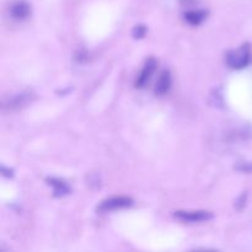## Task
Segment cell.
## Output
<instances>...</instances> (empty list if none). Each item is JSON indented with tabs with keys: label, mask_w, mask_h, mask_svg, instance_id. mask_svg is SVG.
Instances as JSON below:
<instances>
[{
	"label": "cell",
	"mask_w": 252,
	"mask_h": 252,
	"mask_svg": "<svg viewBox=\"0 0 252 252\" xmlns=\"http://www.w3.org/2000/svg\"><path fill=\"white\" fill-rule=\"evenodd\" d=\"M251 52L250 46L248 43L243 44L239 49H233L226 53L225 61L230 68L233 69H243L250 63Z\"/></svg>",
	"instance_id": "1"
},
{
	"label": "cell",
	"mask_w": 252,
	"mask_h": 252,
	"mask_svg": "<svg viewBox=\"0 0 252 252\" xmlns=\"http://www.w3.org/2000/svg\"><path fill=\"white\" fill-rule=\"evenodd\" d=\"M175 218L185 223H201V221H208L213 218V213L207 211H177L175 212Z\"/></svg>",
	"instance_id": "2"
},
{
	"label": "cell",
	"mask_w": 252,
	"mask_h": 252,
	"mask_svg": "<svg viewBox=\"0 0 252 252\" xmlns=\"http://www.w3.org/2000/svg\"><path fill=\"white\" fill-rule=\"evenodd\" d=\"M132 204H133V199L130 198V197L116 196L101 202V204L98 206V211L101 212L117 211V209H123V208H127V207H130Z\"/></svg>",
	"instance_id": "3"
},
{
	"label": "cell",
	"mask_w": 252,
	"mask_h": 252,
	"mask_svg": "<svg viewBox=\"0 0 252 252\" xmlns=\"http://www.w3.org/2000/svg\"><path fill=\"white\" fill-rule=\"evenodd\" d=\"M158 65V62L155 58H149L147 62H145L144 66H143L142 71L138 75L137 80H135V88L142 89L147 85V83L149 81V79L152 78L153 73L155 71Z\"/></svg>",
	"instance_id": "4"
},
{
	"label": "cell",
	"mask_w": 252,
	"mask_h": 252,
	"mask_svg": "<svg viewBox=\"0 0 252 252\" xmlns=\"http://www.w3.org/2000/svg\"><path fill=\"white\" fill-rule=\"evenodd\" d=\"M33 97V94H31L30 91H25V93H20L17 95L12 96L9 98V101H5L4 102V108H9V110H17V108H21L24 106L29 105L32 101Z\"/></svg>",
	"instance_id": "5"
},
{
	"label": "cell",
	"mask_w": 252,
	"mask_h": 252,
	"mask_svg": "<svg viewBox=\"0 0 252 252\" xmlns=\"http://www.w3.org/2000/svg\"><path fill=\"white\" fill-rule=\"evenodd\" d=\"M30 14H31V6L25 0H17V1H15L10 6V15L15 20L21 21V20L27 19L30 16Z\"/></svg>",
	"instance_id": "6"
},
{
	"label": "cell",
	"mask_w": 252,
	"mask_h": 252,
	"mask_svg": "<svg viewBox=\"0 0 252 252\" xmlns=\"http://www.w3.org/2000/svg\"><path fill=\"white\" fill-rule=\"evenodd\" d=\"M170 88H171V74L169 70H162L155 85V94L160 96L165 95L170 90Z\"/></svg>",
	"instance_id": "7"
},
{
	"label": "cell",
	"mask_w": 252,
	"mask_h": 252,
	"mask_svg": "<svg viewBox=\"0 0 252 252\" xmlns=\"http://www.w3.org/2000/svg\"><path fill=\"white\" fill-rule=\"evenodd\" d=\"M47 182H48V185H51L53 187L54 197H63L70 193V187L65 182L62 181V180L51 177V179H47Z\"/></svg>",
	"instance_id": "8"
},
{
	"label": "cell",
	"mask_w": 252,
	"mask_h": 252,
	"mask_svg": "<svg viewBox=\"0 0 252 252\" xmlns=\"http://www.w3.org/2000/svg\"><path fill=\"white\" fill-rule=\"evenodd\" d=\"M207 15L208 14L206 10H189V11L185 12V20L193 26H198L204 21Z\"/></svg>",
	"instance_id": "9"
},
{
	"label": "cell",
	"mask_w": 252,
	"mask_h": 252,
	"mask_svg": "<svg viewBox=\"0 0 252 252\" xmlns=\"http://www.w3.org/2000/svg\"><path fill=\"white\" fill-rule=\"evenodd\" d=\"M145 33H147V27L144 25H138L133 30V37L134 38H143L145 36Z\"/></svg>",
	"instance_id": "10"
},
{
	"label": "cell",
	"mask_w": 252,
	"mask_h": 252,
	"mask_svg": "<svg viewBox=\"0 0 252 252\" xmlns=\"http://www.w3.org/2000/svg\"><path fill=\"white\" fill-rule=\"evenodd\" d=\"M2 174H4V176L11 177L12 176V170H6L5 167H2Z\"/></svg>",
	"instance_id": "11"
}]
</instances>
